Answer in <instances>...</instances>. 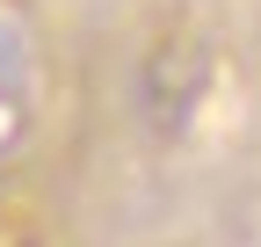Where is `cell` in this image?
<instances>
[{
    "instance_id": "obj_1",
    "label": "cell",
    "mask_w": 261,
    "mask_h": 247,
    "mask_svg": "<svg viewBox=\"0 0 261 247\" xmlns=\"http://www.w3.org/2000/svg\"><path fill=\"white\" fill-rule=\"evenodd\" d=\"M0 247H37V233H29L22 211H0Z\"/></svg>"
}]
</instances>
